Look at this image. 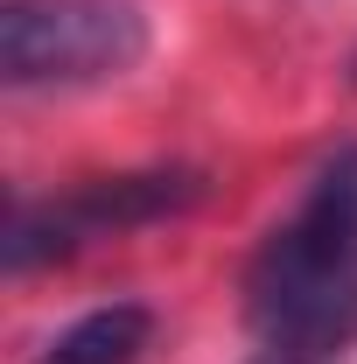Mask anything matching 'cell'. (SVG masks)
<instances>
[{
  "mask_svg": "<svg viewBox=\"0 0 357 364\" xmlns=\"http://www.w3.org/2000/svg\"><path fill=\"white\" fill-rule=\"evenodd\" d=\"M245 316L260 343L336 358L357 343V147H343L294 218L267 231L245 267Z\"/></svg>",
  "mask_w": 357,
  "mask_h": 364,
  "instance_id": "cell-1",
  "label": "cell"
},
{
  "mask_svg": "<svg viewBox=\"0 0 357 364\" xmlns=\"http://www.w3.org/2000/svg\"><path fill=\"white\" fill-rule=\"evenodd\" d=\"M147 56L140 0H7L0 7V77L14 91H70L127 77Z\"/></svg>",
  "mask_w": 357,
  "mask_h": 364,
  "instance_id": "cell-2",
  "label": "cell"
},
{
  "mask_svg": "<svg viewBox=\"0 0 357 364\" xmlns=\"http://www.w3.org/2000/svg\"><path fill=\"white\" fill-rule=\"evenodd\" d=\"M203 196V176L189 168H147V176H98L78 182L70 196H49V203H14V225H7V267L28 273L36 259H56L85 238H112V231L154 225V218H176Z\"/></svg>",
  "mask_w": 357,
  "mask_h": 364,
  "instance_id": "cell-3",
  "label": "cell"
},
{
  "mask_svg": "<svg viewBox=\"0 0 357 364\" xmlns=\"http://www.w3.org/2000/svg\"><path fill=\"white\" fill-rule=\"evenodd\" d=\"M147 336H154V316L140 301H112V309L78 316L63 336H49L36 350V364H140Z\"/></svg>",
  "mask_w": 357,
  "mask_h": 364,
  "instance_id": "cell-4",
  "label": "cell"
},
{
  "mask_svg": "<svg viewBox=\"0 0 357 364\" xmlns=\"http://www.w3.org/2000/svg\"><path fill=\"white\" fill-rule=\"evenodd\" d=\"M252 364H336V358H315V350H287V343H260Z\"/></svg>",
  "mask_w": 357,
  "mask_h": 364,
  "instance_id": "cell-5",
  "label": "cell"
}]
</instances>
